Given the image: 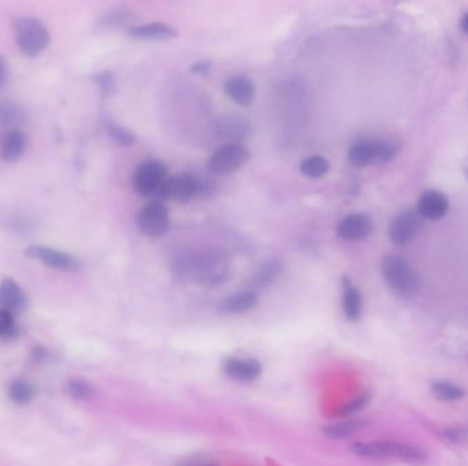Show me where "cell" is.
I'll use <instances>...</instances> for the list:
<instances>
[{
	"instance_id": "cell-1",
	"label": "cell",
	"mask_w": 468,
	"mask_h": 466,
	"mask_svg": "<svg viewBox=\"0 0 468 466\" xmlns=\"http://www.w3.org/2000/svg\"><path fill=\"white\" fill-rule=\"evenodd\" d=\"M171 271L180 279L200 284H219L230 275L227 257L215 249L180 250L171 259Z\"/></svg>"
},
{
	"instance_id": "cell-2",
	"label": "cell",
	"mask_w": 468,
	"mask_h": 466,
	"mask_svg": "<svg viewBox=\"0 0 468 466\" xmlns=\"http://www.w3.org/2000/svg\"><path fill=\"white\" fill-rule=\"evenodd\" d=\"M215 181L210 178L181 173L171 175L164 181L154 201L163 203L164 200H170L177 203H187L196 197H208L215 193Z\"/></svg>"
},
{
	"instance_id": "cell-3",
	"label": "cell",
	"mask_w": 468,
	"mask_h": 466,
	"mask_svg": "<svg viewBox=\"0 0 468 466\" xmlns=\"http://www.w3.org/2000/svg\"><path fill=\"white\" fill-rule=\"evenodd\" d=\"M385 283L397 297L409 300L420 290V278L411 263L397 254H388L381 264Z\"/></svg>"
},
{
	"instance_id": "cell-4",
	"label": "cell",
	"mask_w": 468,
	"mask_h": 466,
	"mask_svg": "<svg viewBox=\"0 0 468 466\" xmlns=\"http://www.w3.org/2000/svg\"><path fill=\"white\" fill-rule=\"evenodd\" d=\"M353 453L369 460H400L409 464H422L426 453L412 444L396 440H371L359 442L352 447Z\"/></svg>"
},
{
	"instance_id": "cell-5",
	"label": "cell",
	"mask_w": 468,
	"mask_h": 466,
	"mask_svg": "<svg viewBox=\"0 0 468 466\" xmlns=\"http://www.w3.org/2000/svg\"><path fill=\"white\" fill-rule=\"evenodd\" d=\"M13 27L17 47L27 57L34 58L48 48L51 36L41 20L36 17H15Z\"/></svg>"
},
{
	"instance_id": "cell-6",
	"label": "cell",
	"mask_w": 468,
	"mask_h": 466,
	"mask_svg": "<svg viewBox=\"0 0 468 466\" xmlns=\"http://www.w3.org/2000/svg\"><path fill=\"white\" fill-rule=\"evenodd\" d=\"M169 178V168L160 160H146L133 173V187L143 197L155 198L159 189Z\"/></svg>"
},
{
	"instance_id": "cell-7",
	"label": "cell",
	"mask_w": 468,
	"mask_h": 466,
	"mask_svg": "<svg viewBox=\"0 0 468 466\" xmlns=\"http://www.w3.org/2000/svg\"><path fill=\"white\" fill-rule=\"evenodd\" d=\"M250 151L243 144H223L208 157L207 167L211 174L229 175L240 170L250 160Z\"/></svg>"
},
{
	"instance_id": "cell-8",
	"label": "cell",
	"mask_w": 468,
	"mask_h": 466,
	"mask_svg": "<svg viewBox=\"0 0 468 466\" xmlns=\"http://www.w3.org/2000/svg\"><path fill=\"white\" fill-rule=\"evenodd\" d=\"M136 226L146 237H163L170 228L169 208L164 203L153 200L139 211L136 217Z\"/></svg>"
},
{
	"instance_id": "cell-9",
	"label": "cell",
	"mask_w": 468,
	"mask_h": 466,
	"mask_svg": "<svg viewBox=\"0 0 468 466\" xmlns=\"http://www.w3.org/2000/svg\"><path fill=\"white\" fill-rule=\"evenodd\" d=\"M25 256L43 263L48 268L62 272H77L83 268L81 260L74 254L47 245H31L25 249Z\"/></svg>"
},
{
	"instance_id": "cell-10",
	"label": "cell",
	"mask_w": 468,
	"mask_h": 466,
	"mask_svg": "<svg viewBox=\"0 0 468 466\" xmlns=\"http://www.w3.org/2000/svg\"><path fill=\"white\" fill-rule=\"evenodd\" d=\"M423 227V219L416 210H406L390 221L388 234L389 240L396 247H406L418 237Z\"/></svg>"
},
{
	"instance_id": "cell-11",
	"label": "cell",
	"mask_w": 468,
	"mask_h": 466,
	"mask_svg": "<svg viewBox=\"0 0 468 466\" xmlns=\"http://www.w3.org/2000/svg\"><path fill=\"white\" fill-rule=\"evenodd\" d=\"M374 221L366 214H349L337 224V235L349 242L367 240L374 233Z\"/></svg>"
},
{
	"instance_id": "cell-12",
	"label": "cell",
	"mask_w": 468,
	"mask_h": 466,
	"mask_svg": "<svg viewBox=\"0 0 468 466\" xmlns=\"http://www.w3.org/2000/svg\"><path fill=\"white\" fill-rule=\"evenodd\" d=\"M214 131L227 144H241L250 134V126L247 119L240 115H223L214 122Z\"/></svg>"
},
{
	"instance_id": "cell-13",
	"label": "cell",
	"mask_w": 468,
	"mask_h": 466,
	"mask_svg": "<svg viewBox=\"0 0 468 466\" xmlns=\"http://www.w3.org/2000/svg\"><path fill=\"white\" fill-rule=\"evenodd\" d=\"M448 197L434 189L422 193L416 205V212L423 220H439L448 214Z\"/></svg>"
},
{
	"instance_id": "cell-14",
	"label": "cell",
	"mask_w": 468,
	"mask_h": 466,
	"mask_svg": "<svg viewBox=\"0 0 468 466\" xmlns=\"http://www.w3.org/2000/svg\"><path fill=\"white\" fill-rule=\"evenodd\" d=\"M0 308L14 316L28 308V297L24 289L13 278H4L0 282Z\"/></svg>"
},
{
	"instance_id": "cell-15",
	"label": "cell",
	"mask_w": 468,
	"mask_h": 466,
	"mask_svg": "<svg viewBox=\"0 0 468 466\" xmlns=\"http://www.w3.org/2000/svg\"><path fill=\"white\" fill-rule=\"evenodd\" d=\"M28 137L21 129L3 130L0 134V159L6 163H14L25 154Z\"/></svg>"
},
{
	"instance_id": "cell-16",
	"label": "cell",
	"mask_w": 468,
	"mask_h": 466,
	"mask_svg": "<svg viewBox=\"0 0 468 466\" xmlns=\"http://www.w3.org/2000/svg\"><path fill=\"white\" fill-rule=\"evenodd\" d=\"M223 372L232 380L250 383L260 376L262 365L253 358L230 357L223 363Z\"/></svg>"
},
{
	"instance_id": "cell-17",
	"label": "cell",
	"mask_w": 468,
	"mask_h": 466,
	"mask_svg": "<svg viewBox=\"0 0 468 466\" xmlns=\"http://www.w3.org/2000/svg\"><path fill=\"white\" fill-rule=\"evenodd\" d=\"M381 140L360 138L348 150V161L355 168H364L379 157Z\"/></svg>"
},
{
	"instance_id": "cell-18",
	"label": "cell",
	"mask_w": 468,
	"mask_h": 466,
	"mask_svg": "<svg viewBox=\"0 0 468 466\" xmlns=\"http://www.w3.org/2000/svg\"><path fill=\"white\" fill-rule=\"evenodd\" d=\"M223 91L233 103H236L241 107H247L255 99L256 88H255V84H253V81L250 80V77L243 75V74H237V75H233L229 80H226V82L223 85Z\"/></svg>"
},
{
	"instance_id": "cell-19",
	"label": "cell",
	"mask_w": 468,
	"mask_h": 466,
	"mask_svg": "<svg viewBox=\"0 0 468 466\" xmlns=\"http://www.w3.org/2000/svg\"><path fill=\"white\" fill-rule=\"evenodd\" d=\"M127 36L139 41H162L177 37L178 31L171 25L163 22H151V24L132 25L130 28H127Z\"/></svg>"
},
{
	"instance_id": "cell-20",
	"label": "cell",
	"mask_w": 468,
	"mask_h": 466,
	"mask_svg": "<svg viewBox=\"0 0 468 466\" xmlns=\"http://www.w3.org/2000/svg\"><path fill=\"white\" fill-rule=\"evenodd\" d=\"M259 303V296L253 290L234 293L220 301L218 311L223 314H243L253 310Z\"/></svg>"
},
{
	"instance_id": "cell-21",
	"label": "cell",
	"mask_w": 468,
	"mask_h": 466,
	"mask_svg": "<svg viewBox=\"0 0 468 466\" xmlns=\"http://www.w3.org/2000/svg\"><path fill=\"white\" fill-rule=\"evenodd\" d=\"M343 312L349 321H357L363 313V298L359 289L348 277L343 278Z\"/></svg>"
},
{
	"instance_id": "cell-22",
	"label": "cell",
	"mask_w": 468,
	"mask_h": 466,
	"mask_svg": "<svg viewBox=\"0 0 468 466\" xmlns=\"http://www.w3.org/2000/svg\"><path fill=\"white\" fill-rule=\"evenodd\" d=\"M27 119V111L20 104L10 100H0V127L4 130L20 129Z\"/></svg>"
},
{
	"instance_id": "cell-23",
	"label": "cell",
	"mask_w": 468,
	"mask_h": 466,
	"mask_svg": "<svg viewBox=\"0 0 468 466\" xmlns=\"http://www.w3.org/2000/svg\"><path fill=\"white\" fill-rule=\"evenodd\" d=\"M282 264L278 260H267L253 274L250 279V286L253 289H264L274 283L281 275Z\"/></svg>"
},
{
	"instance_id": "cell-24",
	"label": "cell",
	"mask_w": 468,
	"mask_h": 466,
	"mask_svg": "<svg viewBox=\"0 0 468 466\" xmlns=\"http://www.w3.org/2000/svg\"><path fill=\"white\" fill-rule=\"evenodd\" d=\"M7 395L13 404H29L36 397V387L25 379H15L8 384Z\"/></svg>"
},
{
	"instance_id": "cell-25",
	"label": "cell",
	"mask_w": 468,
	"mask_h": 466,
	"mask_svg": "<svg viewBox=\"0 0 468 466\" xmlns=\"http://www.w3.org/2000/svg\"><path fill=\"white\" fill-rule=\"evenodd\" d=\"M364 427V421L363 420H356V418H348V420H343L334 424H329L323 428V434L334 439V440H340V439H345L349 436L356 434L357 431H360Z\"/></svg>"
},
{
	"instance_id": "cell-26",
	"label": "cell",
	"mask_w": 468,
	"mask_h": 466,
	"mask_svg": "<svg viewBox=\"0 0 468 466\" xmlns=\"http://www.w3.org/2000/svg\"><path fill=\"white\" fill-rule=\"evenodd\" d=\"M432 391L438 400L444 402H456L465 398L466 393L465 388L453 381L446 380H436L432 383Z\"/></svg>"
},
{
	"instance_id": "cell-27",
	"label": "cell",
	"mask_w": 468,
	"mask_h": 466,
	"mask_svg": "<svg viewBox=\"0 0 468 466\" xmlns=\"http://www.w3.org/2000/svg\"><path fill=\"white\" fill-rule=\"evenodd\" d=\"M330 170V164L326 157L319 155L310 156L300 163V173L310 180H319L325 177Z\"/></svg>"
},
{
	"instance_id": "cell-28",
	"label": "cell",
	"mask_w": 468,
	"mask_h": 466,
	"mask_svg": "<svg viewBox=\"0 0 468 466\" xmlns=\"http://www.w3.org/2000/svg\"><path fill=\"white\" fill-rule=\"evenodd\" d=\"M67 394L77 401H88L94 398V387L84 379H71L66 384Z\"/></svg>"
},
{
	"instance_id": "cell-29",
	"label": "cell",
	"mask_w": 468,
	"mask_h": 466,
	"mask_svg": "<svg viewBox=\"0 0 468 466\" xmlns=\"http://www.w3.org/2000/svg\"><path fill=\"white\" fill-rule=\"evenodd\" d=\"M106 131L108 134V137L118 145L121 147H129L133 145L136 143V134L126 129L121 124H115V122H107L106 124Z\"/></svg>"
},
{
	"instance_id": "cell-30",
	"label": "cell",
	"mask_w": 468,
	"mask_h": 466,
	"mask_svg": "<svg viewBox=\"0 0 468 466\" xmlns=\"http://www.w3.org/2000/svg\"><path fill=\"white\" fill-rule=\"evenodd\" d=\"M20 335L18 326L13 313L0 308V340L11 341Z\"/></svg>"
},
{
	"instance_id": "cell-31",
	"label": "cell",
	"mask_w": 468,
	"mask_h": 466,
	"mask_svg": "<svg viewBox=\"0 0 468 466\" xmlns=\"http://www.w3.org/2000/svg\"><path fill=\"white\" fill-rule=\"evenodd\" d=\"M130 20H132V15L129 11L113 10L101 17L100 25L108 27V28H118V27H124Z\"/></svg>"
},
{
	"instance_id": "cell-32",
	"label": "cell",
	"mask_w": 468,
	"mask_h": 466,
	"mask_svg": "<svg viewBox=\"0 0 468 466\" xmlns=\"http://www.w3.org/2000/svg\"><path fill=\"white\" fill-rule=\"evenodd\" d=\"M369 402H370V395L369 394H360L343 406V409L340 410V416H343V417L353 416L357 412H360L362 409H364L369 405Z\"/></svg>"
},
{
	"instance_id": "cell-33",
	"label": "cell",
	"mask_w": 468,
	"mask_h": 466,
	"mask_svg": "<svg viewBox=\"0 0 468 466\" xmlns=\"http://www.w3.org/2000/svg\"><path fill=\"white\" fill-rule=\"evenodd\" d=\"M94 82L103 94H111L115 89V78L110 71H101L94 75Z\"/></svg>"
},
{
	"instance_id": "cell-34",
	"label": "cell",
	"mask_w": 468,
	"mask_h": 466,
	"mask_svg": "<svg viewBox=\"0 0 468 466\" xmlns=\"http://www.w3.org/2000/svg\"><path fill=\"white\" fill-rule=\"evenodd\" d=\"M399 154V145L393 141H385L381 140V148H379V157L378 160L381 163H389L392 161Z\"/></svg>"
},
{
	"instance_id": "cell-35",
	"label": "cell",
	"mask_w": 468,
	"mask_h": 466,
	"mask_svg": "<svg viewBox=\"0 0 468 466\" xmlns=\"http://www.w3.org/2000/svg\"><path fill=\"white\" fill-rule=\"evenodd\" d=\"M211 70V63L208 61H201V62L194 63L190 67V73L193 74H199V75H206L208 74Z\"/></svg>"
},
{
	"instance_id": "cell-36",
	"label": "cell",
	"mask_w": 468,
	"mask_h": 466,
	"mask_svg": "<svg viewBox=\"0 0 468 466\" xmlns=\"http://www.w3.org/2000/svg\"><path fill=\"white\" fill-rule=\"evenodd\" d=\"M7 80H8V66L6 59L0 55V91L7 84Z\"/></svg>"
},
{
	"instance_id": "cell-37",
	"label": "cell",
	"mask_w": 468,
	"mask_h": 466,
	"mask_svg": "<svg viewBox=\"0 0 468 466\" xmlns=\"http://www.w3.org/2000/svg\"><path fill=\"white\" fill-rule=\"evenodd\" d=\"M45 357H47V350H45L44 347L37 346V347L33 350V358H34V360H37V361H43Z\"/></svg>"
},
{
	"instance_id": "cell-38",
	"label": "cell",
	"mask_w": 468,
	"mask_h": 466,
	"mask_svg": "<svg viewBox=\"0 0 468 466\" xmlns=\"http://www.w3.org/2000/svg\"><path fill=\"white\" fill-rule=\"evenodd\" d=\"M459 27H460L462 31H463L466 36H468V11H466V13L462 15L460 22H459Z\"/></svg>"
},
{
	"instance_id": "cell-39",
	"label": "cell",
	"mask_w": 468,
	"mask_h": 466,
	"mask_svg": "<svg viewBox=\"0 0 468 466\" xmlns=\"http://www.w3.org/2000/svg\"><path fill=\"white\" fill-rule=\"evenodd\" d=\"M192 466H213V464H201V465H192Z\"/></svg>"
}]
</instances>
